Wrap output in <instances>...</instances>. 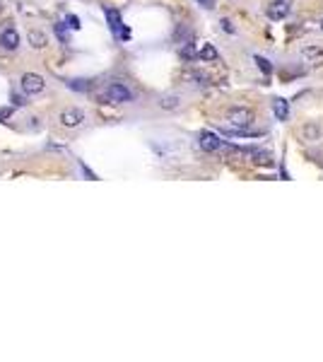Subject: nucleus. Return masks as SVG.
<instances>
[{"label":"nucleus","mask_w":323,"mask_h":362,"mask_svg":"<svg viewBox=\"0 0 323 362\" xmlns=\"http://www.w3.org/2000/svg\"><path fill=\"white\" fill-rule=\"evenodd\" d=\"M106 99L113 104H123V102H130L133 99V92L123 82H111L106 87Z\"/></svg>","instance_id":"obj_1"},{"label":"nucleus","mask_w":323,"mask_h":362,"mask_svg":"<svg viewBox=\"0 0 323 362\" xmlns=\"http://www.w3.org/2000/svg\"><path fill=\"white\" fill-rule=\"evenodd\" d=\"M44 87H46V82H44V77L37 73H24L22 75V90L27 94H41L44 92Z\"/></svg>","instance_id":"obj_2"},{"label":"nucleus","mask_w":323,"mask_h":362,"mask_svg":"<svg viewBox=\"0 0 323 362\" xmlns=\"http://www.w3.org/2000/svg\"><path fill=\"white\" fill-rule=\"evenodd\" d=\"M82 121H84V112L82 109H75V106H70V109H65L61 114V126H65V128H77Z\"/></svg>","instance_id":"obj_3"},{"label":"nucleus","mask_w":323,"mask_h":362,"mask_svg":"<svg viewBox=\"0 0 323 362\" xmlns=\"http://www.w3.org/2000/svg\"><path fill=\"white\" fill-rule=\"evenodd\" d=\"M268 17L270 19H275V22H280V19H285L287 17V12H289V0H273L268 5Z\"/></svg>","instance_id":"obj_4"},{"label":"nucleus","mask_w":323,"mask_h":362,"mask_svg":"<svg viewBox=\"0 0 323 362\" xmlns=\"http://www.w3.org/2000/svg\"><path fill=\"white\" fill-rule=\"evenodd\" d=\"M200 148H203L205 152H217V150L222 148L220 135L213 133V130H203V133H200Z\"/></svg>","instance_id":"obj_5"},{"label":"nucleus","mask_w":323,"mask_h":362,"mask_svg":"<svg viewBox=\"0 0 323 362\" xmlns=\"http://www.w3.org/2000/svg\"><path fill=\"white\" fill-rule=\"evenodd\" d=\"M229 121L237 128H246V126H251V121H253V114H251L249 109H231Z\"/></svg>","instance_id":"obj_6"},{"label":"nucleus","mask_w":323,"mask_h":362,"mask_svg":"<svg viewBox=\"0 0 323 362\" xmlns=\"http://www.w3.org/2000/svg\"><path fill=\"white\" fill-rule=\"evenodd\" d=\"M0 46L5 48V51H15L19 46V34L15 27H8L3 34H0Z\"/></svg>","instance_id":"obj_7"},{"label":"nucleus","mask_w":323,"mask_h":362,"mask_svg":"<svg viewBox=\"0 0 323 362\" xmlns=\"http://www.w3.org/2000/svg\"><path fill=\"white\" fill-rule=\"evenodd\" d=\"M106 19H109V27H111V32H116V34H121V27H123V19H121V12H119V10L109 8V10H106Z\"/></svg>","instance_id":"obj_8"},{"label":"nucleus","mask_w":323,"mask_h":362,"mask_svg":"<svg viewBox=\"0 0 323 362\" xmlns=\"http://www.w3.org/2000/svg\"><path fill=\"white\" fill-rule=\"evenodd\" d=\"M273 112H275V116L280 121H285L287 116H289V104H287V99H275V102H273Z\"/></svg>","instance_id":"obj_9"},{"label":"nucleus","mask_w":323,"mask_h":362,"mask_svg":"<svg viewBox=\"0 0 323 362\" xmlns=\"http://www.w3.org/2000/svg\"><path fill=\"white\" fill-rule=\"evenodd\" d=\"M27 37H29V41H32V46H34V48H44L48 44L46 34H41V32H37V29H32Z\"/></svg>","instance_id":"obj_10"},{"label":"nucleus","mask_w":323,"mask_h":362,"mask_svg":"<svg viewBox=\"0 0 323 362\" xmlns=\"http://www.w3.org/2000/svg\"><path fill=\"white\" fill-rule=\"evenodd\" d=\"M198 58L200 61H217V48L213 44H205L200 51H198Z\"/></svg>","instance_id":"obj_11"},{"label":"nucleus","mask_w":323,"mask_h":362,"mask_svg":"<svg viewBox=\"0 0 323 362\" xmlns=\"http://www.w3.org/2000/svg\"><path fill=\"white\" fill-rule=\"evenodd\" d=\"M179 102H181V99H179L176 94H166V97H162V99H159V106H162V109H176V106H179Z\"/></svg>","instance_id":"obj_12"},{"label":"nucleus","mask_w":323,"mask_h":362,"mask_svg":"<svg viewBox=\"0 0 323 362\" xmlns=\"http://www.w3.org/2000/svg\"><path fill=\"white\" fill-rule=\"evenodd\" d=\"M68 85H70V90H75V92H90L92 90L90 80H73V82H68Z\"/></svg>","instance_id":"obj_13"},{"label":"nucleus","mask_w":323,"mask_h":362,"mask_svg":"<svg viewBox=\"0 0 323 362\" xmlns=\"http://www.w3.org/2000/svg\"><path fill=\"white\" fill-rule=\"evenodd\" d=\"M251 155H253V162H256V164H266V167H270V164H273V157H270L268 152H256V150H251Z\"/></svg>","instance_id":"obj_14"},{"label":"nucleus","mask_w":323,"mask_h":362,"mask_svg":"<svg viewBox=\"0 0 323 362\" xmlns=\"http://www.w3.org/2000/svg\"><path fill=\"white\" fill-rule=\"evenodd\" d=\"M253 61H256V65H258V68H260V70H263V73H266V75H270V73H273V65H270V61H268V58H263V56H256V58H253Z\"/></svg>","instance_id":"obj_15"},{"label":"nucleus","mask_w":323,"mask_h":362,"mask_svg":"<svg viewBox=\"0 0 323 362\" xmlns=\"http://www.w3.org/2000/svg\"><path fill=\"white\" fill-rule=\"evenodd\" d=\"M302 56L304 58H323V51L316 46H306L304 51H302Z\"/></svg>","instance_id":"obj_16"},{"label":"nucleus","mask_w":323,"mask_h":362,"mask_svg":"<svg viewBox=\"0 0 323 362\" xmlns=\"http://www.w3.org/2000/svg\"><path fill=\"white\" fill-rule=\"evenodd\" d=\"M12 112H15L12 106H3V109H0V121H8L10 116H12Z\"/></svg>","instance_id":"obj_17"},{"label":"nucleus","mask_w":323,"mask_h":362,"mask_svg":"<svg viewBox=\"0 0 323 362\" xmlns=\"http://www.w3.org/2000/svg\"><path fill=\"white\" fill-rule=\"evenodd\" d=\"M181 56H184V58H193V56H195L193 46H191V44H186V46L181 48Z\"/></svg>","instance_id":"obj_18"},{"label":"nucleus","mask_w":323,"mask_h":362,"mask_svg":"<svg viewBox=\"0 0 323 362\" xmlns=\"http://www.w3.org/2000/svg\"><path fill=\"white\" fill-rule=\"evenodd\" d=\"M195 3H200L205 10H213L215 8V0H195Z\"/></svg>","instance_id":"obj_19"},{"label":"nucleus","mask_w":323,"mask_h":362,"mask_svg":"<svg viewBox=\"0 0 323 362\" xmlns=\"http://www.w3.org/2000/svg\"><path fill=\"white\" fill-rule=\"evenodd\" d=\"M55 34H58V39H61V41H65V29H63V24H55Z\"/></svg>","instance_id":"obj_20"},{"label":"nucleus","mask_w":323,"mask_h":362,"mask_svg":"<svg viewBox=\"0 0 323 362\" xmlns=\"http://www.w3.org/2000/svg\"><path fill=\"white\" fill-rule=\"evenodd\" d=\"M222 29H227V32H234V27H231L229 19H222Z\"/></svg>","instance_id":"obj_21"},{"label":"nucleus","mask_w":323,"mask_h":362,"mask_svg":"<svg viewBox=\"0 0 323 362\" xmlns=\"http://www.w3.org/2000/svg\"><path fill=\"white\" fill-rule=\"evenodd\" d=\"M70 27H73V29H77V27H80V22H77V17H70Z\"/></svg>","instance_id":"obj_22"},{"label":"nucleus","mask_w":323,"mask_h":362,"mask_svg":"<svg viewBox=\"0 0 323 362\" xmlns=\"http://www.w3.org/2000/svg\"><path fill=\"white\" fill-rule=\"evenodd\" d=\"M0 10H3V5H0Z\"/></svg>","instance_id":"obj_23"}]
</instances>
